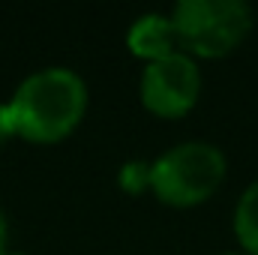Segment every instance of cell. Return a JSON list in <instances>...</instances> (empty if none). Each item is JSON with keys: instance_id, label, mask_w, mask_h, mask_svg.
Instances as JSON below:
<instances>
[{"instance_id": "cell-1", "label": "cell", "mask_w": 258, "mask_h": 255, "mask_svg": "<svg viewBox=\"0 0 258 255\" xmlns=\"http://www.w3.org/2000/svg\"><path fill=\"white\" fill-rule=\"evenodd\" d=\"M6 108L15 138L27 144H57L84 120L87 84L69 66H45L15 87Z\"/></svg>"}, {"instance_id": "cell-2", "label": "cell", "mask_w": 258, "mask_h": 255, "mask_svg": "<svg viewBox=\"0 0 258 255\" xmlns=\"http://www.w3.org/2000/svg\"><path fill=\"white\" fill-rule=\"evenodd\" d=\"M177 48L189 57H228L252 30V9L243 0H180L171 9Z\"/></svg>"}, {"instance_id": "cell-9", "label": "cell", "mask_w": 258, "mask_h": 255, "mask_svg": "<svg viewBox=\"0 0 258 255\" xmlns=\"http://www.w3.org/2000/svg\"><path fill=\"white\" fill-rule=\"evenodd\" d=\"M6 237H9V225H6V213L0 210V255H6Z\"/></svg>"}, {"instance_id": "cell-6", "label": "cell", "mask_w": 258, "mask_h": 255, "mask_svg": "<svg viewBox=\"0 0 258 255\" xmlns=\"http://www.w3.org/2000/svg\"><path fill=\"white\" fill-rule=\"evenodd\" d=\"M234 234L246 255H258V180L240 192L234 207Z\"/></svg>"}, {"instance_id": "cell-8", "label": "cell", "mask_w": 258, "mask_h": 255, "mask_svg": "<svg viewBox=\"0 0 258 255\" xmlns=\"http://www.w3.org/2000/svg\"><path fill=\"white\" fill-rule=\"evenodd\" d=\"M9 138H15V129H12V117H9L6 102H0V147H3Z\"/></svg>"}, {"instance_id": "cell-11", "label": "cell", "mask_w": 258, "mask_h": 255, "mask_svg": "<svg viewBox=\"0 0 258 255\" xmlns=\"http://www.w3.org/2000/svg\"><path fill=\"white\" fill-rule=\"evenodd\" d=\"M6 255H21V252H6Z\"/></svg>"}, {"instance_id": "cell-4", "label": "cell", "mask_w": 258, "mask_h": 255, "mask_svg": "<svg viewBox=\"0 0 258 255\" xmlns=\"http://www.w3.org/2000/svg\"><path fill=\"white\" fill-rule=\"evenodd\" d=\"M141 105L162 117V120H177L186 117L198 102L201 93V72L189 54L174 51L156 63H147L141 72Z\"/></svg>"}, {"instance_id": "cell-3", "label": "cell", "mask_w": 258, "mask_h": 255, "mask_svg": "<svg viewBox=\"0 0 258 255\" xmlns=\"http://www.w3.org/2000/svg\"><path fill=\"white\" fill-rule=\"evenodd\" d=\"M225 153L210 141H180L150 162V192L168 207H195L225 180Z\"/></svg>"}, {"instance_id": "cell-10", "label": "cell", "mask_w": 258, "mask_h": 255, "mask_svg": "<svg viewBox=\"0 0 258 255\" xmlns=\"http://www.w3.org/2000/svg\"><path fill=\"white\" fill-rule=\"evenodd\" d=\"M225 255H246V252H225Z\"/></svg>"}, {"instance_id": "cell-7", "label": "cell", "mask_w": 258, "mask_h": 255, "mask_svg": "<svg viewBox=\"0 0 258 255\" xmlns=\"http://www.w3.org/2000/svg\"><path fill=\"white\" fill-rule=\"evenodd\" d=\"M117 183L129 195H141L144 189H150V162L129 159L126 165L120 168V174H117Z\"/></svg>"}, {"instance_id": "cell-5", "label": "cell", "mask_w": 258, "mask_h": 255, "mask_svg": "<svg viewBox=\"0 0 258 255\" xmlns=\"http://www.w3.org/2000/svg\"><path fill=\"white\" fill-rule=\"evenodd\" d=\"M126 45L132 51V57L147 60V63H156V60L180 51L171 15H165V12H144V15H138L129 24Z\"/></svg>"}]
</instances>
